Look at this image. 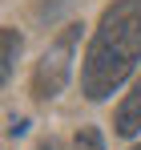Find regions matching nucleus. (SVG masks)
Instances as JSON below:
<instances>
[{
	"label": "nucleus",
	"mask_w": 141,
	"mask_h": 150,
	"mask_svg": "<svg viewBox=\"0 0 141 150\" xmlns=\"http://www.w3.org/2000/svg\"><path fill=\"white\" fill-rule=\"evenodd\" d=\"M141 61V0H117L101 12L85 65H81V89L89 101H105Z\"/></svg>",
	"instance_id": "nucleus-1"
},
{
	"label": "nucleus",
	"mask_w": 141,
	"mask_h": 150,
	"mask_svg": "<svg viewBox=\"0 0 141 150\" xmlns=\"http://www.w3.org/2000/svg\"><path fill=\"white\" fill-rule=\"evenodd\" d=\"M0 41H4V61H0V77L8 81V77H12V65H16V57H20V37H16V28H4V33H0Z\"/></svg>",
	"instance_id": "nucleus-4"
},
{
	"label": "nucleus",
	"mask_w": 141,
	"mask_h": 150,
	"mask_svg": "<svg viewBox=\"0 0 141 150\" xmlns=\"http://www.w3.org/2000/svg\"><path fill=\"white\" fill-rule=\"evenodd\" d=\"M113 126H117L121 138H133L141 130V77L133 81V89L125 93V101L117 105V118H113Z\"/></svg>",
	"instance_id": "nucleus-3"
},
{
	"label": "nucleus",
	"mask_w": 141,
	"mask_h": 150,
	"mask_svg": "<svg viewBox=\"0 0 141 150\" xmlns=\"http://www.w3.org/2000/svg\"><path fill=\"white\" fill-rule=\"evenodd\" d=\"M73 150H105V142H101V134L93 126H81L77 138H73Z\"/></svg>",
	"instance_id": "nucleus-5"
},
{
	"label": "nucleus",
	"mask_w": 141,
	"mask_h": 150,
	"mask_svg": "<svg viewBox=\"0 0 141 150\" xmlns=\"http://www.w3.org/2000/svg\"><path fill=\"white\" fill-rule=\"evenodd\" d=\"M40 150H57V146H40Z\"/></svg>",
	"instance_id": "nucleus-7"
},
{
	"label": "nucleus",
	"mask_w": 141,
	"mask_h": 150,
	"mask_svg": "<svg viewBox=\"0 0 141 150\" xmlns=\"http://www.w3.org/2000/svg\"><path fill=\"white\" fill-rule=\"evenodd\" d=\"M24 130H28V122H24V118H8V134H12V138H16V134H24Z\"/></svg>",
	"instance_id": "nucleus-6"
},
{
	"label": "nucleus",
	"mask_w": 141,
	"mask_h": 150,
	"mask_svg": "<svg viewBox=\"0 0 141 150\" xmlns=\"http://www.w3.org/2000/svg\"><path fill=\"white\" fill-rule=\"evenodd\" d=\"M133 150H141V146H133Z\"/></svg>",
	"instance_id": "nucleus-8"
},
{
	"label": "nucleus",
	"mask_w": 141,
	"mask_h": 150,
	"mask_svg": "<svg viewBox=\"0 0 141 150\" xmlns=\"http://www.w3.org/2000/svg\"><path fill=\"white\" fill-rule=\"evenodd\" d=\"M77 41H81V25H69L52 45L45 49L40 57V65H36V73H32V93L36 98H57L65 85H69V73H73V49H77Z\"/></svg>",
	"instance_id": "nucleus-2"
}]
</instances>
